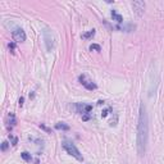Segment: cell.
<instances>
[{
    "label": "cell",
    "mask_w": 164,
    "mask_h": 164,
    "mask_svg": "<svg viewBox=\"0 0 164 164\" xmlns=\"http://www.w3.org/2000/svg\"><path fill=\"white\" fill-rule=\"evenodd\" d=\"M55 128H57V130H64V131H68V130H69V126L64 124V123H62V122H59V123H57Z\"/></svg>",
    "instance_id": "obj_9"
},
{
    "label": "cell",
    "mask_w": 164,
    "mask_h": 164,
    "mask_svg": "<svg viewBox=\"0 0 164 164\" xmlns=\"http://www.w3.org/2000/svg\"><path fill=\"white\" fill-rule=\"evenodd\" d=\"M90 50H97V51H99L100 50V46L99 45H91L90 46Z\"/></svg>",
    "instance_id": "obj_12"
},
{
    "label": "cell",
    "mask_w": 164,
    "mask_h": 164,
    "mask_svg": "<svg viewBox=\"0 0 164 164\" xmlns=\"http://www.w3.org/2000/svg\"><path fill=\"white\" fill-rule=\"evenodd\" d=\"M95 35V30H90L89 32H86V34H84V35H82L81 37H82V39H90V37H92V36H94Z\"/></svg>",
    "instance_id": "obj_8"
},
{
    "label": "cell",
    "mask_w": 164,
    "mask_h": 164,
    "mask_svg": "<svg viewBox=\"0 0 164 164\" xmlns=\"http://www.w3.org/2000/svg\"><path fill=\"white\" fill-rule=\"evenodd\" d=\"M62 146H63V149L68 153L69 155H72L73 158H76L77 160H80V162H82L84 160V156H82V154L80 153V150L76 147V145L73 144V143H71V141H63L62 143Z\"/></svg>",
    "instance_id": "obj_2"
},
{
    "label": "cell",
    "mask_w": 164,
    "mask_h": 164,
    "mask_svg": "<svg viewBox=\"0 0 164 164\" xmlns=\"http://www.w3.org/2000/svg\"><path fill=\"white\" fill-rule=\"evenodd\" d=\"M80 81H81V84L84 85L87 90H95L96 89V85L92 82L91 80H89L86 77L85 74H82V76H80Z\"/></svg>",
    "instance_id": "obj_6"
},
{
    "label": "cell",
    "mask_w": 164,
    "mask_h": 164,
    "mask_svg": "<svg viewBox=\"0 0 164 164\" xmlns=\"http://www.w3.org/2000/svg\"><path fill=\"white\" fill-rule=\"evenodd\" d=\"M132 8L135 10V13L139 15V17H141V15L144 14V10H145V2H143V0H136V2L132 3Z\"/></svg>",
    "instance_id": "obj_4"
},
{
    "label": "cell",
    "mask_w": 164,
    "mask_h": 164,
    "mask_svg": "<svg viewBox=\"0 0 164 164\" xmlns=\"http://www.w3.org/2000/svg\"><path fill=\"white\" fill-rule=\"evenodd\" d=\"M8 146H9V144L7 143V141H4V143L2 144V150H3V151H5V150L8 149Z\"/></svg>",
    "instance_id": "obj_11"
},
{
    "label": "cell",
    "mask_w": 164,
    "mask_h": 164,
    "mask_svg": "<svg viewBox=\"0 0 164 164\" xmlns=\"http://www.w3.org/2000/svg\"><path fill=\"white\" fill-rule=\"evenodd\" d=\"M21 156L23 158V159H25L26 162H31V159H32V158H31V154H28L27 151H23V153H22Z\"/></svg>",
    "instance_id": "obj_10"
},
{
    "label": "cell",
    "mask_w": 164,
    "mask_h": 164,
    "mask_svg": "<svg viewBox=\"0 0 164 164\" xmlns=\"http://www.w3.org/2000/svg\"><path fill=\"white\" fill-rule=\"evenodd\" d=\"M42 36H44V41H45V45H46V50L53 51L55 49V37H54L53 32L50 30L45 28L42 31Z\"/></svg>",
    "instance_id": "obj_3"
},
{
    "label": "cell",
    "mask_w": 164,
    "mask_h": 164,
    "mask_svg": "<svg viewBox=\"0 0 164 164\" xmlns=\"http://www.w3.org/2000/svg\"><path fill=\"white\" fill-rule=\"evenodd\" d=\"M9 49L10 50H14V44H9Z\"/></svg>",
    "instance_id": "obj_13"
},
{
    "label": "cell",
    "mask_w": 164,
    "mask_h": 164,
    "mask_svg": "<svg viewBox=\"0 0 164 164\" xmlns=\"http://www.w3.org/2000/svg\"><path fill=\"white\" fill-rule=\"evenodd\" d=\"M12 36L15 42H23L26 40V32L22 30V28H15L12 32Z\"/></svg>",
    "instance_id": "obj_5"
},
{
    "label": "cell",
    "mask_w": 164,
    "mask_h": 164,
    "mask_svg": "<svg viewBox=\"0 0 164 164\" xmlns=\"http://www.w3.org/2000/svg\"><path fill=\"white\" fill-rule=\"evenodd\" d=\"M22 105H23V97H21L19 99V107H22Z\"/></svg>",
    "instance_id": "obj_14"
},
{
    "label": "cell",
    "mask_w": 164,
    "mask_h": 164,
    "mask_svg": "<svg viewBox=\"0 0 164 164\" xmlns=\"http://www.w3.org/2000/svg\"><path fill=\"white\" fill-rule=\"evenodd\" d=\"M149 141V118L144 104L140 105L139 112V122H137V135H136V147L140 156H144L147 149Z\"/></svg>",
    "instance_id": "obj_1"
},
{
    "label": "cell",
    "mask_w": 164,
    "mask_h": 164,
    "mask_svg": "<svg viewBox=\"0 0 164 164\" xmlns=\"http://www.w3.org/2000/svg\"><path fill=\"white\" fill-rule=\"evenodd\" d=\"M112 17L114 18V19H116L117 22H118V23H122V22H123V18H122V15L121 14H118L117 12H116V10H112Z\"/></svg>",
    "instance_id": "obj_7"
}]
</instances>
